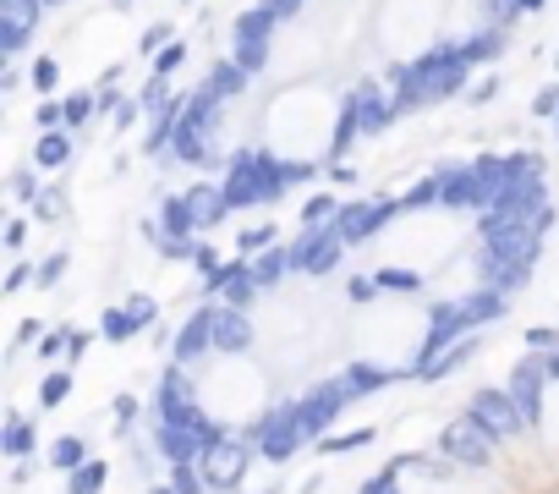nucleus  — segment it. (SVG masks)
Instances as JSON below:
<instances>
[{
    "instance_id": "obj_1",
    "label": "nucleus",
    "mask_w": 559,
    "mask_h": 494,
    "mask_svg": "<svg viewBox=\"0 0 559 494\" xmlns=\"http://www.w3.org/2000/svg\"><path fill=\"white\" fill-rule=\"evenodd\" d=\"M230 209H269L292 192V170H286V154H274L269 143L263 149H236L225 160V176H219Z\"/></svg>"
},
{
    "instance_id": "obj_2",
    "label": "nucleus",
    "mask_w": 559,
    "mask_h": 494,
    "mask_svg": "<svg viewBox=\"0 0 559 494\" xmlns=\"http://www.w3.org/2000/svg\"><path fill=\"white\" fill-rule=\"evenodd\" d=\"M537 254H543V236L537 231H515V236H477V254H472V264H477V281L483 286H499V292H521V286H532V270H537Z\"/></svg>"
},
{
    "instance_id": "obj_3",
    "label": "nucleus",
    "mask_w": 559,
    "mask_h": 494,
    "mask_svg": "<svg viewBox=\"0 0 559 494\" xmlns=\"http://www.w3.org/2000/svg\"><path fill=\"white\" fill-rule=\"evenodd\" d=\"M247 439H252V450L263 456V461H292L302 445H308V434H302V417H297V401H274V407H263L252 423H247Z\"/></svg>"
},
{
    "instance_id": "obj_4",
    "label": "nucleus",
    "mask_w": 559,
    "mask_h": 494,
    "mask_svg": "<svg viewBox=\"0 0 559 494\" xmlns=\"http://www.w3.org/2000/svg\"><path fill=\"white\" fill-rule=\"evenodd\" d=\"M252 439L247 434H219L214 445H203V456H198V467H203V478H209V494H241V483H247V472H252Z\"/></svg>"
},
{
    "instance_id": "obj_5",
    "label": "nucleus",
    "mask_w": 559,
    "mask_h": 494,
    "mask_svg": "<svg viewBox=\"0 0 559 494\" xmlns=\"http://www.w3.org/2000/svg\"><path fill=\"white\" fill-rule=\"evenodd\" d=\"M466 412L488 428V439H493V445H510V439H521V434H526V417H521V407H515L510 385H477V390H472V401H466Z\"/></svg>"
},
{
    "instance_id": "obj_6",
    "label": "nucleus",
    "mask_w": 559,
    "mask_h": 494,
    "mask_svg": "<svg viewBox=\"0 0 559 494\" xmlns=\"http://www.w3.org/2000/svg\"><path fill=\"white\" fill-rule=\"evenodd\" d=\"M352 407V390H346V379L335 374V379H319V385H308L302 396H297V417H302V434H308V445H319L330 428H335V417Z\"/></svg>"
},
{
    "instance_id": "obj_7",
    "label": "nucleus",
    "mask_w": 559,
    "mask_h": 494,
    "mask_svg": "<svg viewBox=\"0 0 559 494\" xmlns=\"http://www.w3.org/2000/svg\"><path fill=\"white\" fill-rule=\"evenodd\" d=\"M286 247H292V270L297 275H330V270H341L352 242L335 225H302V236L286 242Z\"/></svg>"
},
{
    "instance_id": "obj_8",
    "label": "nucleus",
    "mask_w": 559,
    "mask_h": 494,
    "mask_svg": "<svg viewBox=\"0 0 559 494\" xmlns=\"http://www.w3.org/2000/svg\"><path fill=\"white\" fill-rule=\"evenodd\" d=\"M395 214H406V203H401V192H379V198H352V203H341V214H335V231L357 247V242H373Z\"/></svg>"
},
{
    "instance_id": "obj_9",
    "label": "nucleus",
    "mask_w": 559,
    "mask_h": 494,
    "mask_svg": "<svg viewBox=\"0 0 559 494\" xmlns=\"http://www.w3.org/2000/svg\"><path fill=\"white\" fill-rule=\"evenodd\" d=\"M472 330H477V325H472V314H466V297H439V303H428V336H423L412 368L433 363L450 341H461V336H472Z\"/></svg>"
},
{
    "instance_id": "obj_10",
    "label": "nucleus",
    "mask_w": 559,
    "mask_h": 494,
    "mask_svg": "<svg viewBox=\"0 0 559 494\" xmlns=\"http://www.w3.org/2000/svg\"><path fill=\"white\" fill-rule=\"evenodd\" d=\"M439 456H450L455 467H493V439H488V428L472 417V412H461L455 423H444L439 428Z\"/></svg>"
},
{
    "instance_id": "obj_11",
    "label": "nucleus",
    "mask_w": 559,
    "mask_h": 494,
    "mask_svg": "<svg viewBox=\"0 0 559 494\" xmlns=\"http://www.w3.org/2000/svg\"><path fill=\"white\" fill-rule=\"evenodd\" d=\"M548 357L543 352H521L515 357V368H510V396H515V407H521V417H526V428H537L543 423V390H548Z\"/></svg>"
},
{
    "instance_id": "obj_12",
    "label": "nucleus",
    "mask_w": 559,
    "mask_h": 494,
    "mask_svg": "<svg viewBox=\"0 0 559 494\" xmlns=\"http://www.w3.org/2000/svg\"><path fill=\"white\" fill-rule=\"evenodd\" d=\"M203 292H209L214 303H230V308H247V314H252V303L263 297V286L252 281V259H247V254L225 259V264L203 281Z\"/></svg>"
},
{
    "instance_id": "obj_13",
    "label": "nucleus",
    "mask_w": 559,
    "mask_h": 494,
    "mask_svg": "<svg viewBox=\"0 0 559 494\" xmlns=\"http://www.w3.org/2000/svg\"><path fill=\"white\" fill-rule=\"evenodd\" d=\"M214 308H219V303L209 297L203 308H192V314L181 319V330H176V341H170V357H176V363L192 368V363H203V357L214 352Z\"/></svg>"
},
{
    "instance_id": "obj_14",
    "label": "nucleus",
    "mask_w": 559,
    "mask_h": 494,
    "mask_svg": "<svg viewBox=\"0 0 559 494\" xmlns=\"http://www.w3.org/2000/svg\"><path fill=\"white\" fill-rule=\"evenodd\" d=\"M143 236H148L154 247H159V242H181V236H203V231H198V214H192V203H187V192L159 198V214L143 220Z\"/></svg>"
},
{
    "instance_id": "obj_15",
    "label": "nucleus",
    "mask_w": 559,
    "mask_h": 494,
    "mask_svg": "<svg viewBox=\"0 0 559 494\" xmlns=\"http://www.w3.org/2000/svg\"><path fill=\"white\" fill-rule=\"evenodd\" d=\"M357 121H362V132H384L401 110H395V99H384V89L373 83V78H362V83H352L346 89V99H341Z\"/></svg>"
},
{
    "instance_id": "obj_16",
    "label": "nucleus",
    "mask_w": 559,
    "mask_h": 494,
    "mask_svg": "<svg viewBox=\"0 0 559 494\" xmlns=\"http://www.w3.org/2000/svg\"><path fill=\"white\" fill-rule=\"evenodd\" d=\"M269 28H274V17H269L263 7L236 17V61H241L247 72H263V67H269Z\"/></svg>"
},
{
    "instance_id": "obj_17",
    "label": "nucleus",
    "mask_w": 559,
    "mask_h": 494,
    "mask_svg": "<svg viewBox=\"0 0 559 494\" xmlns=\"http://www.w3.org/2000/svg\"><path fill=\"white\" fill-rule=\"evenodd\" d=\"M252 341H258L252 314L219 303V308H214V352H219V357H241V352H252Z\"/></svg>"
},
{
    "instance_id": "obj_18",
    "label": "nucleus",
    "mask_w": 559,
    "mask_h": 494,
    "mask_svg": "<svg viewBox=\"0 0 559 494\" xmlns=\"http://www.w3.org/2000/svg\"><path fill=\"white\" fill-rule=\"evenodd\" d=\"M39 12H45V0H0V45L23 50L34 23H39Z\"/></svg>"
},
{
    "instance_id": "obj_19",
    "label": "nucleus",
    "mask_w": 559,
    "mask_h": 494,
    "mask_svg": "<svg viewBox=\"0 0 559 494\" xmlns=\"http://www.w3.org/2000/svg\"><path fill=\"white\" fill-rule=\"evenodd\" d=\"M477 352H483V341H477V330H472V336L450 341V346H444V352H439L433 363H423V368H406V374H412V379H423V385H439V379H450L455 368H466V363H472Z\"/></svg>"
},
{
    "instance_id": "obj_20",
    "label": "nucleus",
    "mask_w": 559,
    "mask_h": 494,
    "mask_svg": "<svg viewBox=\"0 0 559 494\" xmlns=\"http://www.w3.org/2000/svg\"><path fill=\"white\" fill-rule=\"evenodd\" d=\"M187 203H192V214H198V231H214V225L230 214V198H225L219 181H192V187H187Z\"/></svg>"
},
{
    "instance_id": "obj_21",
    "label": "nucleus",
    "mask_w": 559,
    "mask_h": 494,
    "mask_svg": "<svg viewBox=\"0 0 559 494\" xmlns=\"http://www.w3.org/2000/svg\"><path fill=\"white\" fill-rule=\"evenodd\" d=\"M0 450H7L12 461H23V456L39 450V428H34L28 412H7V423H0Z\"/></svg>"
},
{
    "instance_id": "obj_22",
    "label": "nucleus",
    "mask_w": 559,
    "mask_h": 494,
    "mask_svg": "<svg viewBox=\"0 0 559 494\" xmlns=\"http://www.w3.org/2000/svg\"><path fill=\"white\" fill-rule=\"evenodd\" d=\"M286 275H297V270H292V247H286V242H274V247H263V254H252V281H258L263 292H274Z\"/></svg>"
},
{
    "instance_id": "obj_23",
    "label": "nucleus",
    "mask_w": 559,
    "mask_h": 494,
    "mask_svg": "<svg viewBox=\"0 0 559 494\" xmlns=\"http://www.w3.org/2000/svg\"><path fill=\"white\" fill-rule=\"evenodd\" d=\"M466 314H472L477 330H483V325H499V319L510 314V292H499V286H477V292H466Z\"/></svg>"
},
{
    "instance_id": "obj_24",
    "label": "nucleus",
    "mask_w": 559,
    "mask_h": 494,
    "mask_svg": "<svg viewBox=\"0 0 559 494\" xmlns=\"http://www.w3.org/2000/svg\"><path fill=\"white\" fill-rule=\"evenodd\" d=\"M341 379H346L352 401H362V396H379L384 385H395L401 374H395V368H379V363H352V368H346Z\"/></svg>"
},
{
    "instance_id": "obj_25",
    "label": "nucleus",
    "mask_w": 559,
    "mask_h": 494,
    "mask_svg": "<svg viewBox=\"0 0 559 494\" xmlns=\"http://www.w3.org/2000/svg\"><path fill=\"white\" fill-rule=\"evenodd\" d=\"M72 160V127H50V132H39V143H34V165L39 170H61Z\"/></svg>"
},
{
    "instance_id": "obj_26",
    "label": "nucleus",
    "mask_w": 559,
    "mask_h": 494,
    "mask_svg": "<svg viewBox=\"0 0 559 494\" xmlns=\"http://www.w3.org/2000/svg\"><path fill=\"white\" fill-rule=\"evenodd\" d=\"M88 456H94V450H88V439H83V434H56V439H50V450H45L50 472H78Z\"/></svg>"
},
{
    "instance_id": "obj_27",
    "label": "nucleus",
    "mask_w": 559,
    "mask_h": 494,
    "mask_svg": "<svg viewBox=\"0 0 559 494\" xmlns=\"http://www.w3.org/2000/svg\"><path fill=\"white\" fill-rule=\"evenodd\" d=\"M247 78H252V72H247L236 56H230V61H214V72H209V94H219V99H236V94L247 89Z\"/></svg>"
},
{
    "instance_id": "obj_28",
    "label": "nucleus",
    "mask_w": 559,
    "mask_h": 494,
    "mask_svg": "<svg viewBox=\"0 0 559 494\" xmlns=\"http://www.w3.org/2000/svg\"><path fill=\"white\" fill-rule=\"evenodd\" d=\"M105 483H110V461H99V456H88L78 472H67V494H105Z\"/></svg>"
},
{
    "instance_id": "obj_29",
    "label": "nucleus",
    "mask_w": 559,
    "mask_h": 494,
    "mask_svg": "<svg viewBox=\"0 0 559 494\" xmlns=\"http://www.w3.org/2000/svg\"><path fill=\"white\" fill-rule=\"evenodd\" d=\"M439 198H444V181H439V170H428L423 181H412V187L401 192V203H406V214H423V209H439Z\"/></svg>"
},
{
    "instance_id": "obj_30",
    "label": "nucleus",
    "mask_w": 559,
    "mask_h": 494,
    "mask_svg": "<svg viewBox=\"0 0 559 494\" xmlns=\"http://www.w3.org/2000/svg\"><path fill=\"white\" fill-rule=\"evenodd\" d=\"M132 336H138V325H132L127 303H116V308H105V314H99V341H105V346H127Z\"/></svg>"
},
{
    "instance_id": "obj_31",
    "label": "nucleus",
    "mask_w": 559,
    "mask_h": 494,
    "mask_svg": "<svg viewBox=\"0 0 559 494\" xmlns=\"http://www.w3.org/2000/svg\"><path fill=\"white\" fill-rule=\"evenodd\" d=\"M373 439H379V428H352V434H324L313 450L319 456H352V450H368Z\"/></svg>"
},
{
    "instance_id": "obj_32",
    "label": "nucleus",
    "mask_w": 559,
    "mask_h": 494,
    "mask_svg": "<svg viewBox=\"0 0 559 494\" xmlns=\"http://www.w3.org/2000/svg\"><path fill=\"white\" fill-rule=\"evenodd\" d=\"M72 385H78V379H72V368H45V379H39V407H45V412H56V407L72 396Z\"/></svg>"
},
{
    "instance_id": "obj_33",
    "label": "nucleus",
    "mask_w": 559,
    "mask_h": 494,
    "mask_svg": "<svg viewBox=\"0 0 559 494\" xmlns=\"http://www.w3.org/2000/svg\"><path fill=\"white\" fill-rule=\"evenodd\" d=\"M138 412H143V401H138L132 390H121V396L110 401V417H116V428H110V434H116L121 445H127V439L138 434Z\"/></svg>"
},
{
    "instance_id": "obj_34",
    "label": "nucleus",
    "mask_w": 559,
    "mask_h": 494,
    "mask_svg": "<svg viewBox=\"0 0 559 494\" xmlns=\"http://www.w3.org/2000/svg\"><path fill=\"white\" fill-rule=\"evenodd\" d=\"M373 275H379V292H390V297H417V292H423V275H417V270L384 264V270H373Z\"/></svg>"
},
{
    "instance_id": "obj_35",
    "label": "nucleus",
    "mask_w": 559,
    "mask_h": 494,
    "mask_svg": "<svg viewBox=\"0 0 559 494\" xmlns=\"http://www.w3.org/2000/svg\"><path fill=\"white\" fill-rule=\"evenodd\" d=\"M335 214H341V198H330V192H313V198L297 209L302 225H335Z\"/></svg>"
},
{
    "instance_id": "obj_36",
    "label": "nucleus",
    "mask_w": 559,
    "mask_h": 494,
    "mask_svg": "<svg viewBox=\"0 0 559 494\" xmlns=\"http://www.w3.org/2000/svg\"><path fill=\"white\" fill-rule=\"evenodd\" d=\"M401 472H406V467L390 456L379 472H368V478H362V489H357V494H401Z\"/></svg>"
},
{
    "instance_id": "obj_37",
    "label": "nucleus",
    "mask_w": 559,
    "mask_h": 494,
    "mask_svg": "<svg viewBox=\"0 0 559 494\" xmlns=\"http://www.w3.org/2000/svg\"><path fill=\"white\" fill-rule=\"evenodd\" d=\"M28 209H34V220H39V225H56V220H67V192H61V187H45Z\"/></svg>"
},
{
    "instance_id": "obj_38",
    "label": "nucleus",
    "mask_w": 559,
    "mask_h": 494,
    "mask_svg": "<svg viewBox=\"0 0 559 494\" xmlns=\"http://www.w3.org/2000/svg\"><path fill=\"white\" fill-rule=\"evenodd\" d=\"M181 494H209V478H203V467L198 461H170V472H165Z\"/></svg>"
},
{
    "instance_id": "obj_39",
    "label": "nucleus",
    "mask_w": 559,
    "mask_h": 494,
    "mask_svg": "<svg viewBox=\"0 0 559 494\" xmlns=\"http://www.w3.org/2000/svg\"><path fill=\"white\" fill-rule=\"evenodd\" d=\"M67 270H72V254H67V247H56V254H45V259H39V275H34V286H39V292H50V286H56Z\"/></svg>"
},
{
    "instance_id": "obj_40",
    "label": "nucleus",
    "mask_w": 559,
    "mask_h": 494,
    "mask_svg": "<svg viewBox=\"0 0 559 494\" xmlns=\"http://www.w3.org/2000/svg\"><path fill=\"white\" fill-rule=\"evenodd\" d=\"M274 242H280V231L263 220V225H247V231L236 236V254H247V259H252V254H263V247H274Z\"/></svg>"
},
{
    "instance_id": "obj_41",
    "label": "nucleus",
    "mask_w": 559,
    "mask_h": 494,
    "mask_svg": "<svg viewBox=\"0 0 559 494\" xmlns=\"http://www.w3.org/2000/svg\"><path fill=\"white\" fill-rule=\"evenodd\" d=\"M28 83L39 89V99H50V94L61 89V67H56V56H39V61L28 67Z\"/></svg>"
},
{
    "instance_id": "obj_42",
    "label": "nucleus",
    "mask_w": 559,
    "mask_h": 494,
    "mask_svg": "<svg viewBox=\"0 0 559 494\" xmlns=\"http://www.w3.org/2000/svg\"><path fill=\"white\" fill-rule=\"evenodd\" d=\"M7 192H12L17 203H34V198L45 192V187H39V165H17L12 181H7Z\"/></svg>"
},
{
    "instance_id": "obj_43",
    "label": "nucleus",
    "mask_w": 559,
    "mask_h": 494,
    "mask_svg": "<svg viewBox=\"0 0 559 494\" xmlns=\"http://www.w3.org/2000/svg\"><path fill=\"white\" fill-rule=\"evenodd\" d=\"M127 314H132V325H138V336L159 325V303H154L148 292H132V297H127Z\"/></svg>"
},
{
    "instance_id": "obj_44",
    "label": "nucleus",
    "mask_w": 559,
    "mask_h": 494,
    "mask_svg": "<svg viewBox=\"0 0 559 494\" xmlns=\"http://www.w3.org/2000/svg\"><path fill=\"white\" fill-rule=\"evenodd\" d=\"M88 116H99V94H67V127H88Z\"/></svg>"
},
{
    "instance_id": "obj_45",
    "label": "nucleus",
    "mask_w": 559,
    "mask_h": 494,
    "mask_svg": "<svg viewBox=\"0 0 559 494\" xmlns=\"http://www.w3.org/2000/svg\"><path fill=\"white\" fill-rule=\"evenodd\" d=\"M373 297H379V275H352V281H346V303H352V308H368Z\"/></svg>"
},
{
    "instance_id": "obj_46",
    "label": "nucleus",
    "mask_w": 559,
    "mask_h": 494,
    "mask_svg": "<svg viewBox=\"0 0 559 494\" xmlns=\"http://www.w3.org/2000/svg\"><path fill=\"white\" fill-rule=\"evenodd\" d=\"M94 341H99V325H94V330H78V325H67V363H83Z\"/></svg>"
},
{
    "instance_id": "obj_47",
    "label": "nucleus",
    "mask_w": 559,
    "mask_h": 494,
    "mask_svg": "<svg viewBox=\"0 0 559 494\" xmlns=\"http://www.w3.org/2000/svg\"><path fill=\"white\" fill-rule=\"evenodd\" d=\"M34 275H39V264H28V259H17V264L7 270V281H0V292H7V297H17L23 286H34Z\"/></svg>"
},
{
    "instance_id": "obj_48",
    "label": "nucleus",
    "mask_w": 559,
    "mask_h": 494,
    "mask_svg": "<svg viewBox=\"0 0 559 494\" xmlns=\"http://www.w3.org/2000/svg\"><path fill=\"white\" fill-rule=\"evenodd\" d=\"M39 336H45V325H39V319H23V325H17V341H12V352H7V363H17L28 346H39Z\"/></svg>"
},
{
    "instance_id": "obj_49",
    "label": "nucleus",
    "mask_w": 559,
    "mask_h": 494,
    "mask_svg": "<svg viewBox=\"0 0 559 494\" xmlns=\"http://www.w3.org/2000/svg\"><path fill=\"white\" fill-rule=\"evenodd\" d=\"M181 61H187V45H181V39H170V45L154 56V72H159V78H170V72H181Z\"/></svg>"
},
{
    "instance_id": "obj_50",
    "label": "nucleus",
    "mask_w": 559,
    "mask_h": 494,
    "mask_svg": "<svg viewBox=\"0 0 559 494\" xmlns=\"http://www.w3.org/2000/svg\"><path fill=\"white\" fill-rule=\"evenodd\" d=\"M521 341H526V352H554V346H559V330H554V325H526Z\"/></svg>"
},
{
    "instance_id": "obj_51",
    "label": "nucleus",
    "mask_w": 559,
    "mask_h": 494,
    "mask_svg": "<svg viewBox=\"0 0 559 494\" xmlns=\"http://www.w3.org/2000/svg\"><path fill=\"white\" fill-rule=\"evenodd\" d=\"M219 264H225V259H219V247H209V242H203V236H198V254H192V270H198V275H203V281H209V275H214V270H219Z\"/></svg>"
},
{
    "instance_id": "obj_52",
    "label": "nucleus",
    "mask_w": 559,
    "mask_h": 494,
    "mask_svg": "<svg viewBox=\"0 0 559 494\" xmlns=\"http://www.w3.org/2000/svg\"><path fill=\"white\" fill-rule=\"evenodd\" d=\"M34 352H39L45 363H50V357H67V325H61V330H45V341H39Z\"/></svg>"
},
{
    "instance_id": "obj_53",
    "label": "nucleus",
    "mask_w": 559,
    "mask_h": 494,
    "mask_svg": "<svg viewBox=\"0 0 559 494\" xmlns=\"http://www.w3.org/2000/svg\"><path fill=\"white\" fill-rule=\"evenodd\" d=\"M532 116H543V121H554V116H559V83H548V89L532 99Z\"/></svg>"
},
{
    "instance_id": "obj_54",
    "label": "nucleus",
    "mask_w": 559,
    "mask_h": 494,
    "mask_svg": "<svg viewBox=\"0 0 559 494\" xmlns=\"http://www.w3.org/2000/svg\"><path fill=\"white\" fill-rule=\"evenodd\" d=\"M28 247V220H7V254H23Z\"/></svg>"
},
{
    "instance_id": "obj_55",
    "label": "nucleus",
    "mask_w": 559,
    "mask_h": 494,
    "mask_svg": "<svg viewBox=\"0 0 559 494\" xmlns=\"http://www.w3.org/2000/svg\"><path fill=\"white\" fill-rule=\"evenodd\" d=\"M165 45H170V28H165V23H154V28L143 34V56H159Z\"/></svg>"
},
{
    "instance_id": "obj_56",
    "label": "nucleus",
    "mask_w": 559,
    "mask_h": 494,
    "mask_svg": "<svg viewBox=\"0 0 559 494\" xmlns=\"http://www.w3.org/2000/svg\"><path fill=\"white\" fill-rule=\"evenodd\" d=\"M493 94H499V78H483V83H472V89H466V99H472V105H488Z\"/></svg>"
},
{
    "instance_id": "obj_57",
    "label": "nucleus",
    "mask_w": 559,
    "mask_h": 494,
    "mask_svg": "<svg viewBox=\"0 0 559 494\" xmlns=\"http://www.w3.org/2000/svg\"><path fill=\"white\" fill-rule=\"evenodd\" d=\"M138 116H143V99H121V105H116V127H121V132H127Z\"/></svg>"
},
{
    "instance_id": "obj_58",
    "label": "nucleus",
    "mask_w": 559,
    "mask_h": 494,
    "mask_svg": "<svg viewBox=\"0 0 559 494\" xmlns=\"http://www.w3.org/2000/svg\"><path fill=\"white\" fill-rule=\"evenodd\" d=\"M324 176H330L335 187H352V181H357V165H324Z\"/></svg>"
},
{
    "instance_id": "obj_59",
    "label": "nucleus",
    "mask_w": 559,
    "mask_h": 494,
    "mask_svg": "<svg viewBox=\"0 0 559 494\" xmlns=\"http://www.w3.org/2000/svg\"><path fill=\"white\" fill-rule=\"evenodd\" d=\"M39 467H34V456H23V461H12V489H23L28 478H34Z\"/></svg>"
},
{
    "instance_id": "obj_60",
    "label": "nucleus",
    "mask_w": 559,
    "mask_h": 494,
    "mask_svg": "<svg viewBox=\"0 0 559 494\" xmlns=\"http://www.w3.org/2000/svg\"><path fill=\"white\" fill-rule=\"evenodd\" d=\"M148 494H181V489H176V483L165 478V483H148Z\"/></svg>"
},
{
    "instance_id": "obj_61",
    "label": "nucleus",
    "mask_w": 559,
    "mask_h": 494,
    "mask_svg": "<svg viewBox=\"0 0 559 494\" xmlns=\"http://www.w3.org/2000/svg\"><path fill=\"white\" fill-rule=\"evenodd\" d=\"M543 357H548V374L559 379V346H554V352H543Z\"/></svg>"
},
{
    "instance_id": "obj_62",
    "label": "nucleus",
    "mask_w": 559,
    "mask_h": 494,
    "mask_svg": "<svg viewBox=\"0 0 559 494\" xmlns=\"http://www.w3.org/2000/svg\"><path fill=\"white\" fill-rule=\"evenodd\" d=\"M263 494H280V483H269V489H263Z\"/></svg>"
},
{
    "instance_id": "obj_63",
    "label": "nucleus",
    "mask_w": 559,
    "mask_h": 494,
    "mask_svg": "<svg viewBox=\"0 0 559 494\" xmlns=\"http://www.w3.org/2000/svg\"><path fill=\"white\" fill-rule=\"evenodd\" d=\"M554 67H559V45H554Z\"/></svg>"
},
{
    "instance_id": "obj_64",
    "label": "nucleus",
    "mask_w": 559,
    "mask_h": 494,
    "mask_svg": "<svg viewBox=\"0 0 559 494\" xmlns=\"http://www.w3.org/2000/svg\"><path fill=\"white\" fill-rule=\"evenodd\" d=\"M554 132H559V116H554Z\"/></svg>"
}]
</instances>
